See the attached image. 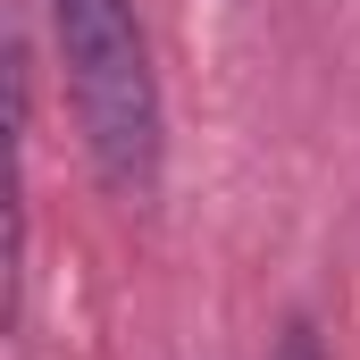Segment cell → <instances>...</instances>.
I'll return each instance as SVG.
<instances>
[{
  "instance_id": "7a4b0ae2",
  "label": "cell",
  "mask_w": 360,
  "mask_h": 360,
  "mask_svg": "<svg viewBox=\"0 0 360 360\" xmlns=\"http://www.w3.org/2000/svg\"><path fill=\"white\" fill-rule=\"evenodd\" d=\"M276 360H327V344H319V327H310V319H293V327L276 335Z\"/></svg>"
},
{
  "instance_id": "6da1fadb",
  "label": "cell",
  "mask_w": 360,
  "mask_h": 360,
  "mask_svg": "<svg viewBox=\"0 0 360 360\" xmlns=\"http://www.w3.org/2000/svg\"><path fill=\"white\" fill-rule=\"evenodd\" d=\"M51 42L68 68V109L92 151V176L117 201H151L168 160V109L134 0H51Z\"/></svg>"
}]
</instances>
